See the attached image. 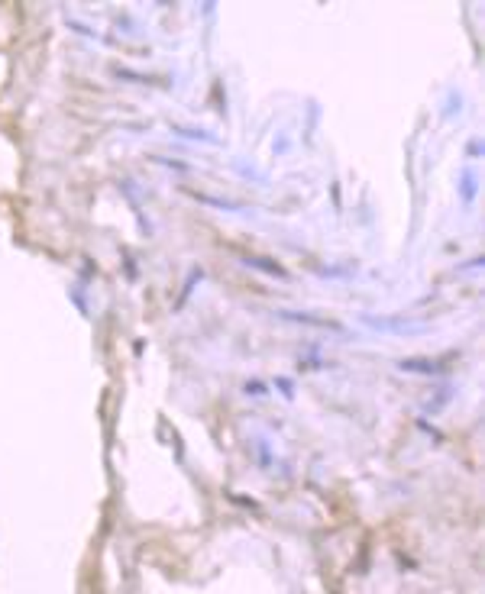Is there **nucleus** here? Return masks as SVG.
Instances as JSON below:
<instances>
[{"label":"nucleus","instance_id":"3","mask_svg":"<svg viewBox=\"0 0 485 594\" xmlns=\"http://www.w3.org/2000/svg\"><path fill=\"white\" fill-rule=\"evenodd\" d=\"M246 265H253V268H262V272H268V275H278V278H281V275H285V272H281L278 265H272V262H268V259H256V255H246Z\"/></svg>","mask_w":485,"mask_h":594},{"label":"nucleus","instance_id":"1","mask_svg":"<svg viewBox=\"0 0 485 594\" xmlns=\"http://www.w3.org/2000/svg\"><path fill=\"white\" fill-rule=\"evenodd\" d=\"M278 317H285V320H295V323H308V327H320V329H333V333H343V327H340L337 320H323V317H308V314H291V310H281Z\"/></svg>","mask_w":485,"mask_h":594},{"label":"nucleus","instance_id":"2","mask_svg":"<svg viewBox=\"0 0 485 594\" xmlns=\"http://www.w3.org/2000/svg\"><path fill=\"white\" fill-rule=\"evenodd\" d=\"M369 327L375 329H398V333H421L424 323H401V320H375V317H366Z\"/></svg>","mask_w":485,"mask_h":594}]
</instances>
